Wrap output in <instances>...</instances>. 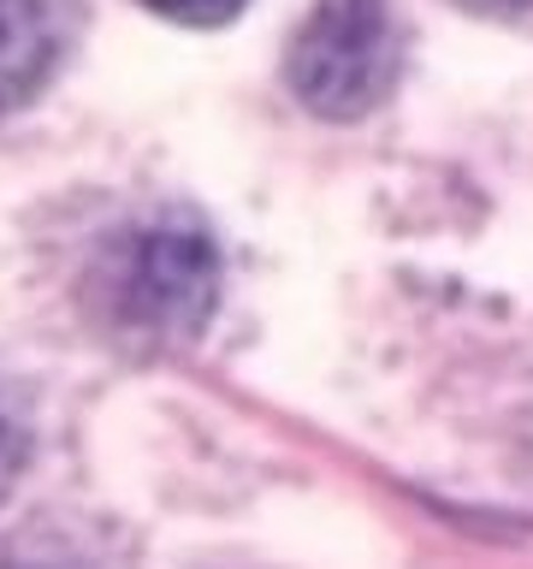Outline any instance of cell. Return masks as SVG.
<instances>
[{"instance_id": "6da1fadb", "label": "cell", "mask_w": 533, "mask_h": 569, "mask_svg": "<svg viewBox=\"0 0 533 569\" xmlns=\"http://www.w3.org/2000/svg\"><path fill=\"white\" fill-rule=\"evenodd\" d=\"M113 320L160 345H184L213 320L220 302V243L184 208L154 213L119 249L113 273Z\"/></svg>"}, {"instance_id": "7a4b0ae2", "label": "cell", "mask_w": 533, "mask_h": 569, "mask_svg": "<svg viewBox=\"0 0 533 569\" xmlns=\"http://www.w3.org/2000/svg\"><path fill=\"white\" fill-rule=\"evenodd\" d=\"M398 24L385 0H314L296 30L284 78L291 96L320 119H362L398 83Z\"/></svg>"}, {"instance_id": "3957f363", "label": "cell", "mask_w": 533, "mask_h": 569, "mask_svg": "<svg viewBox=\"0 0 533 569\" xmlns=\"http://www.w3.org/2000/svg\"><path fill=\"white\" fill-rule=\"evenodd\" d=\"M66 24L53 0H0V113L24 107L53 78Z\"/></svg>"}, {"instance_id": "277c9868", "label": "cell", "mask_w": 533, "mask_h": 569, "mask_svg": "<svg viewBox=\"0 0 533 569\" xmlns=\"http://www.w3.org/2000/svg\"><path fill=\"white\" fill-rule=\"evenodd\" d=\"M24 457H30V427H24V416H18L7 398H0V498L18 487Z\"/></svg>"}, {"instance_id": "5b68a950", "label": "cell", "mask_w": 533, "mask_h": 569, "mask_svg": "<svg viewBox=\"0 0 533 569\" xmlns=\"http://www.w3.org/2000/svg\"><path fill=\"white\" fill-rule=\"evenodd\" d=\"M149 12L172 18V24H195V30H213V24H231L243 12V0H142Z\"/></svg>"}, {"instance_id": "8992f818", "label": "cell", "mask_w": 533, "mask_h": 569, "mask_svg": "<svg viewBox=\"0 0 533 569\" xmlns=\"http://www.w3.org/2000/svg\"><path fill=\"white\" fill-rule=\"evenodd\" d=\"M456 7H469L480 18H515V12H533V0H456Z\"/></svg>"}]
</instances>
